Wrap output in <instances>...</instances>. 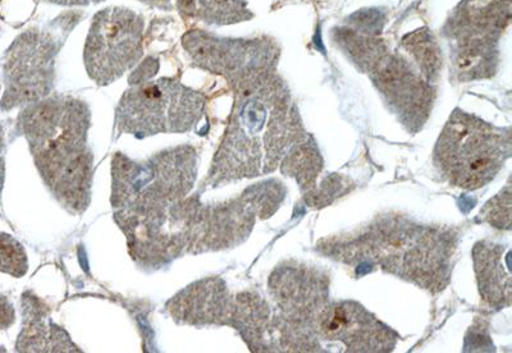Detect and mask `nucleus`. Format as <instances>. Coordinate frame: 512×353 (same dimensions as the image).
Listing matches in <instances>:
<instances>
[{
  "instance_id": "nucleus-8",
  "label": "nucleus",
  "mask_w": 512,
  "mask_h": 353,
  "mask_svg": "<svg viewBox=\"0 0 512 353\" xmlns=\"http://www.w3.org/2000/svg\"><path fill=\"white\" fill-rule=\"evenodd\" d=\"M166 307L176 323L192 327L227 324L233 309L227 288L218 278L190 284L169 300Z\"/></svg>"
},
{
  "instance_id": "nucleus-6",
  "label": "nucleus",
  "mask_w": 512,
  "mask_h": 353,
  "mask_svg": "<svg viewBox=\"0 0 512 353\" xmlns=\"http://www.w3.org/2000/svg\"><path fill=\"white\" fill-rule=\"evenodd\" d=\"M443 171L455 185L479 189L496 176L509 155V141L465 116L452 119L438 144Z\"/></svg>"
},
{
  "instance_id": "nucleus-17",
  "label": "nucleus",
  "mask_w": 512,
  "mask_h": 353,
  "mask_svg": "<svg viewBox=\"0 0 512 353\" xmlns=\"http://www.w3.org/2000/svg\"><path fill=\"white\" fill-rule=\"evenodd\" d=\"M48 2L64 7H82L90 6V4L102 3L105 2V0H48Z\"/></svg>"
},
{
  "instance_id": "nucleus-10",
  "label": "nucleus",
  "mask_w": 512,
  "mask_h": 353,
  "mask_svg": "<svg viewBox=\"0 0 512 353\" xmlns=\"http://www.w3.org/2000/svg\"><path fill=\"white\" fill-rule=\"evenodd\" d=\"M163 11H176L186 20L228 25L244 20L248 11L240 0H139Z\"/></svg>"
},
{
  "instance_id": "nucleus-3",
  "label": "nucleus",
  "mask_w": 512,
  "mask_h": 353,
  "mask_svg": "<svg viewBox=\"0 0 512 353\" xmlns=\"http://www.w3.org/2000/svg\"><path fill=\"white\" fill-rule=\"evenodd\" d=\"M198 176V155L190 145L160 151L144 162L118 153L112 160L111 203L117 212L141 213L177 203Z\"/></svg>"
},
{
  "instance_id": "nucleus-12",
  "label": "nucleus",
  "mask_w": 512,
  "mask_h": 353,
  "mask_svg": "<svg viewBox=\"0 0 512 353\" xmlns=\"http://www.w3.org/2000/svg\"><path fill=\"white\" fill-rule=\"evenodd\" d=\"M27 269L29 261L24 246L15 237L0 233V272L21 278Z\"/></svg>"
},
{
  "instance_id": "nucleus-9",
  "label": "nucleus",
  "mask_w": 512,
  "mask_h": 353,
  "mask_svg": "<svg viewBox=\"0 0 512 353\" xmlns=\"http://www.w3.org/2000/svg\"><path fill=\"white\" fill-rule=\"evenodd\" d=\"M24 324L18 341V352H77L70 336L47 318V310L36 297L22 299Z\"/></svg>"
},
{
  "instance_id": "nucleus-15",
  "label": "nucleus",
  "mask_w": 512,
  "mask_h": 353,
  "mask_svg": "<svg viewBox=\"0 0 512 353\" xmlns=\"http://www.w3.org/2000/svg\"><path fill=\"white\" fill-rule=\"evenodd\" d=\"M16 313L7 297L0 295V330L11 328L15 324Z\"/></svg>"
},
{
  "instance_id": "nucleus-7",
  "label": "nucleus",
  "mask_w": 512,
  "mask_h": 353,
  "mask_svg": "<svg viewBox=\"0 0 512 353\" xmlns=\"http://www.w3.org/2000/svg\"><path fill=\"white\" fill-rule=\"evenodd\" d=\"M67 32L35 29L18 36L6 55V93L0 108L26 107L48 98L56 81L57 57Z\"/></svg>"
},
{
  "instance_id": "nucleus-13",
  "label": "nucleus",
  "mask_w": 512,
  "mask_h": 353,
  "mask_svg": "<svg viewBox=\"0 0 512 353\" xmlns=\"http://www.w3.org/2000/svg\"><path fill=\"white\" fill-rule=\"evenodd\" d=\"M408 45L411 53L414 54L416 61L419 62L425 73L431 76V73L438 71L441 64L440 54H438L436 45L433 44V41L429 39L427 34L416 32V34L411 36Z\"/></svg>"
},
{
  "instance_id": "nucleus-5",
  "label": "nucleus",
  "mask_w": 512,
  "mask_h": 353,
  "mask_svg": "<svg viewBox=\"0 0 512 353\" xmlns=\"http://www.w3.org/2000/svg\"><path fill=\"white\" fill-rule=\"evenodd\" d=\"M144 17L125 7H109L91 21L84 49L86 71L108 86L137 66L144 54Z\"/></svg>"
},
{
  "instance_id": "nucleus-16",
  "label": "nucleus",
  "mask_w": 512,
  "mask_h": 353,
  "mask_svg": "<svg viewBox=\"0 0 512 353\" xmlns=\"http://www.w3.org/2000/svg\"><path fill=\"white\" fill-rule=\"evenodd\" d=\"M4 150H6V141H4L3 127L0 126V191L3 190L4 177H6V160H4Z\"/></svg>"
},
{
  "instance_id": "nucleus-4",
  "label": "nucleus",
  "mask_w": 512,
  "mask_h": 353,
  "mask_svg": "<svg viewBox=\"0 0 512 353\" xmlns=\"http://www.w3.org/2000/svg\"><path fill=\"white\" fill-rule=\"evenodd\" d=\"M116 110L120 134L145 139L159 134H187L203 117L207 99L176 79L130 81Z\"/></svg>"
},
{
  "instance_id": "nucleus-2",
  "label": "nucleus",
  "mask_w": 512,
  "mask_h": 353,
  "mask_svg": "<svg viewBox=\"0 0 512 353\" xmlns=\"http://www.w3.org/2000/svg\"><path fill=\"white\" fill-rule=\"evenodd\" d=\"M236 104L230 125L209 172L210 185L260 176L280 158L282 137L277 118L268 113L272 103L268 86L259 73L237 82Z\"/></svg>"
},
{
  "instance_id": "nucleus-1",
  "label": "nucleus",
  "mask_w": 512,
  "mask_h": 353,
  "mask_svg": "<svg viewBox=\"0 0 512 353\" xmlns=\"http://www.w3.org/2000/svg\"><path fill=\"white\" fill-rule=\"evenodd\" d=\"M89 105L67 95L26 105L17 119L45 185L73 214L88 209L93 183Z\"/></svg>"
},
{
  "instance_id": "nucleus-14",
  "label": "nucleus",
  "mask_w": 512,
  "mask_h": 353,
  "mask_svg": "<svg viewBox=\"0 0 512 353\" xmlns=\"http://www.w3.org/2000/svg\"><path fill=\"white\" fill-rule=\"evenodd\" d=\"M510 205L511 196L510 190L504 192L495 200L488 204V219L489 222L495 224L496 227H510Z\"/></svg>"
},
{
  "instance_id": "nucleus-11",
  "label": "nucleus",
  "mask_w": 512,
  "mask_h": 353,
  "mask_svg": "<svg viewBox=\"0 0 512 353\" xmlns=\"http://www.w3.org/2000/svg\"><path fill=\"white\" fill-rule=\"evenodd\" d=\"M480 254L475 255L480 292L491 304H510L511 283L509 274L502 265L500 247H478Z\"/></svg>"
}]
</instances>
